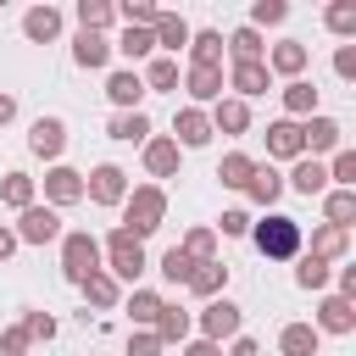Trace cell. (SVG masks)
Masks as SVG:
<instances>
[{
    "label": "cell",
    "instance_id": "6da1fadb",
    "mask_svg": "<svg viewBox=\"0 0 356 356\" xmlns=\"http://www.w3.org/2000/svg\"><path fill=\"white\" fill-rule=\"evenodd\" d=\"M250 239H256V250H261L267 261L300 256V222L284 217V211H267V222H250Z\"/></svg>",
    "mask_w": 356,
    "mask_h": 356
},
{
    "label": "cell",
    "instance_id": "7a4b0ae2",
    "mask_svg": "<svg viewBox=\"0 0 356 356\" xmlns=\"http://www.w3.org/2000/svg\"><path fill=\"white\" fill-rule=\"evenodd\" d=\"M161 217H167V195H161L156 184H139V189L122 200V234H134V239L156 234V228H161Z\"/></svg>",
    "mask_w": 356,
    "mask_h": 356
},
{
    "label": "cell",
    "instance_id": "3957f363",
    "mask_svg": "<svg viewBox=\"0 0 356 356\" xmlns=\"http://www.w3.org/2000/svg\"><path fill=\"white\" fill-rule=\"evenodd\" d=\"M89 273H100V239H95L89 228L61 234V278H67V284H83Z\"/></svg>",
    "mask_w": 356,
    "mask_h": 356
},
{
    "label": "cell",
    "instance_id": "277c9868",
    "mask_svg": "<svg viewBox=\"0 0 356 356\" xmlns=\"http://www.w3.org/2000/svg\"><path fill=\"white\" fill-rule=\"evenodd\" d=\"M106 261H111V278H122V284H134L150 261H145V245L134 239V234H122V228H111V239H106Z\"/></svg>",
    "mask_w": 356,
    "mask_h": 356
},
{
    "label": "cell",
    "instance_id": "5b68a950",
    "mask_svg": "<svg viewBox=\"0 0 356 356\" xmlns=\"http://www.w3.org/2000/svg\"><path fill=\"white\" fill-rule=\"evenodd\" d=\"M83 200H95V206H122V200H128V172H122L117 161H100V167L83 178Z\"/></svg>",
    "mask_w": 356,
    "mask_h": 356
},
{
    "label": "cell",
    "instance_id": "8992f818",
    "mask_svg": "<svg viewBox=\"0 0 356 356\" xmlns=\"http://www.w3.org/2000/svg\"><path fill=\"white\" fill-rule=\"evenodd\" d=\"M245 328V312L228 300V295H217V300H206V312H200V339H211V345H222V339H234Z\"/></svg>",
    "mask_w": 356,
    "mask_h": 356
},
{
    "label": "cell",
    "instance_id": "52a82bcc",
    "mask_svg": "<svg viewBox=\"0 0 356 356\" xmlns=\"http://www.w3.org/2000/svg\"><path fill=\"white\" fill-rule=\"evenodd\" d=\"M17 245H50V239H61V211H50V206H28L22 217H17Z\"/></svg>",
    "mask_w": 356,
    "mask_h": 356
},
{
    "label": "cell",
    "instance_id": "ba28073f",
    "mask_svg": "<svg viewBox=\"0 0 356 356\" xmlns=\"http://www.w3.org/2000/svg\"><path fill=\"white\" fill-rule=\"evenodd\" d=\"M172 145H184V150L211 145V117H206L200 106H184V111L172 117Z\"/></svg>",
    "mask_w": 356,
    "mask_h": 356
},
{
    "label": "cell",
    "instance_id": "9c48e42d",
    "mask_svg": "<svg viewBox=\"0 0 356 356\" xmlns=\"http://www.w3.org/2000/svg\"><path fill=\"white\" fill-rule=\"evenodd\" d=\"M28 150L44 156V161H56V156L67 150V122H61V117H33V128H28Z\"/></svg>",
    "mask_w": 356,
    "mask_h": 356
},
{
    "label": "cell",
    "instance_id": "30bf717a",
    "mask_svg": "<svg viewBox=\"0 0 356 356\" xmlns=\"http://www.w3.org/2000/svg\"><path fill=\"white\" fill-rule=\"evenodd\" d=\"M339 139H345V128H339L334 117H306V122H300V150H306L312 161H317L323 150H339Z\"/></svg>",
    "mask_w": 356,
    "mask_h": 356
},
{
    "label": "cell",
    "instance_id": "8fae6325",
    "mask_svg": "<svg viewBox=\"0 0 356 356\" xmlns=\"http://www.w3.org/2000/svg\"><path fill=\"white\" fill-rule=\"evenodd\" d=\"M44 200H50V211L78 206V200H83V172H72V167H50V172H44Z\"/></svg>",
    "mask_w": 356,
    "mask_h": 356
},
{
    "label": "cell",
    "instance_id": "7c38bea8",
    "mask_svg": "<svg viewBox=\"0 0 356 356\" xmlns=\"http://www.w3.org/2000/svg\"><path fill=\"white\" fill-rule=\"evenodd\" d=\"M222 83L239 89L234 100H250V95H267V89H273V72H267V61H234V72H228Z\"/></svg>",
    "mask_w": 356,
    "mask_h": 356
},
{
    "label": "cell",
    "instance_id": "4fadbf2b",
    "mask_svg": "<svg viewBox=\"0 0 356 356\" xmlns=\"http://www.w3.org/2000/svg\"><path fill=\"white\" fill-rule=\"evenodd\" d=\"M245 128H250V106H245V100H234V95H228V100H217V106H211V134L239 139Z\"/></svg>",
    "mask_w": 356,
    "mask_h": 356
},
{
    "label": "cell",
    "instance_id": "5bb4252c",
    "mask_svg": "<svg viewBox=\"0 0 356 356\" xmlns=\"http://www.w3.org/2000/svg\"><path fill=\"white\" fill-rule=\"evenodd\" d=\"M78 289H83V312H89V306H95V312H111V306L122 300V289H117V278H111L106 267H100V273H89Z\"/></svg>",
    "mask_w": 356,
    "mask_h": 356
},
{
    "label": "cell",
    "instance_id": "9a60e30c",
    "mask_svg": "<svg viewBox=\"0 0 356 356\" xmlns=\"http://www.w3.org/2000/svg\"><path fill=\"white\" fill-rule=\"evenodd\" d=\"M150 39H156L161 50H172V56H178V50L189 44V22H184L178 11H156V22H150Z\"/></svg>",
    "mask_w": 356,
    "mask_h": 356
},
{
    "label": "cell",
    "instance_id": "2e32d148",
    "mask_svg": "<svg viewBox=\"0 0 356 356\" xmlns=\"http://www.w3.org/2000/svg\"><path fill=\"white\" fill-rule=\"evenodd\" d=\"M350 328H356V306L339 300V295H328L317 306V334H350Z\"/></svg>",
    "mask_w": 356,
    "mask_h": 356
},
{
    "label": "cell",
    "instance_id": "e0dca14e",
    "mask_svg": "<svg viewBox=\"0 0 356 356\" xmlns=\"http://www.w3.org/2000/svg\"><path fill=\"white\" fill-rule=\"evenodd\" d=\"M72 61H78V67H89V72H95V67H106V61H111V39H106V33H83V28H78V39H72Z\"/></svg>",
    "mask_w": 356,
    "mask_h": 356
},
{
    "label": "cell",
    "instance_id": "ac0fdd59",
    "mask_svg": "<svg viewBox=\"0 0 356 356\" xmlns=\"http://www.w3.org/2000/svg\"><path fill=\"white\" fill-rule=\"evenodd\" d=\"M184 89H189V100H222V67H189L184 72Z\"/></svg>",
    "mask_w": 356,
    "mask_h": 356
},
{
    "label": "cell",
    "instance_id": "d6986e66",
    "mask_svg": "<svg viewBox=\"0 0 356 356\" xmlns=\"http://www.w3.org/2000/svg\"><path fill=\"white\" fill-rule=\"evenodd\" d=\"M245 195H250L256 206H273V200L284 195V172H278L273 161H267V167L256 161V172H250V184H245Z\"/></svg>",
    "mask_w": 356,
    "mask_h": 356
},
{
    "label": "cell",
    "instance_id": "ffe728a7",
    "mask_svg": "<svg viewBox=\"0 0 356 356\" xmlns=\"http://www.w3.org/2000/svg\"><path fill=\"white\" fill-rule=\"evenodd\" d=\"M22 33H28L33 44H50V39L61 33V11H56V6H33V11L22 17Z\"/></svg>",
    "mask_w": 356,
    "mask_h": 356
},
{
    "label": "cell",
    "instance_id": "44dd1931",
    "mask_svg": "<svg viewBox=\"0 0 356 356\" xmlns=\"http://www.w3.org/2000/svg\"><path fill=\"white\" fill-rule=\"evenodd\" d=\"M267 72L300 78V72H306V44H300V39H284V44H273V56H267Z\"/></svg>",
    "mask_w": 356,
    "mask_h": 356
},
{
    "label": "cell",
    "instance_id": "7402d4cb",
    "mask_svg": "<svg viewBox=\"0 0 356 356\" xmlns=\"http://www.w3.org/2000/svg\"><path fill=\"white\" fill-rule=\"evenodd\" d=\"M106 95H111V106H122V111H139V100H145V83H139V72H111V78H106Z\"/></svg>",
    "mask_w": 356,
    "mask_h": 356
},
{
    "label": "cell",
    "instance_id": "603a6c76",
    "mask_svg": "<svg viewBox=\"0 0 356 356\" xmlns=\"http://www.w3.org/2000/svg\"><path fill=\"white\" fill-rule=\"evenodd\" d=\"M267 156H306L300 150V122H289V117L267 122Z\"/></svg>",
    "mask_w": 356,
    "mask_h": 356
},
{
    "label": "cell",
    "instance_id": "cb8c5ba5",
    "mask_svg": "<svg viewBox=\"0 0 356 356\" xmlns=\"http://www.w3.org/2000/svg\"><path fill=\"white\" fill-rule=\"evenodd\" d=\"M289 189H295V195H323V189H328V167L312 161V156H300L295 172H289Z\"/></svg>",
    "mask_w": 356,
    "mask_h": 356
},
{
    "label": "cell",
    "instance_id": "d4e9b609",
    "mask_svg": "<svg viewBox=\"0 0 356 356\" xmlns=\"http://www.w3.org/2000/svg\"><path fill=\"white\" fill-rule=\"evenodd\" d=\"M189 289H195L200 300H217V295L228 289V267H222V261H200V267L189 273Z\"/></svg>",
    "mask_w": 356,
    "mask_h": 356
},
{
    "label": "cell",
    "instance_id": "484cf974",
    "mask_svg": "<svg viewBox=\"0 0 356 356\" xmlns=\"http://www.w3.org/2000/svg\"><path fill=\"white\" fill-rule=\"evenodd\" d=\"M189 61H195V67H222V33H217V28L189 33Z\"/></svg>",
    "mask_w": 356,
    "mask_h": 356
},
{
    "label": "cell",
    "instance_id": "4316f807",
    "mask_svg": "<svg viewBox=\"0 0 356 356\" xmlns=\"http://www.w3.org/2000/svg\"><path fill=\"white\" fill-rule=\"evenodd\" d=\"M284 111H289V122H295V117H312V111H317V83L289 78V83H284Z\"/></svg>",
    "mask_w": 356,
    "mask_h": 356
},
{
    "label": "cell",
    "instance_id": "83f0119b",
    "mask_svg": "<svg viewBox=\"0 0 356 356\" xmlns=\"http://www.w3.org/2000/svg\"><path fill=\"white\" fill-rule=\"evenodd\" d=\"M106 134L122 139V145H145V139H150V117H145V111H117Z\"/></svg>",
    "mask_w": 356,
    "mask_h": 356
},
{
    "label": "cell",
    "instance_id": "f1b7e54d",
    "mask_svg": "<svg viewBox=\"0 0 356 356\" xmlns=\"http://www.w3.org/2000/svg\"><path fill=\"white\" fill-rule=\"evenodd\" d=\"M145 167H150L156 178H172V172H178V145L150 134V139H145Z\"/></svg>",
    "mask_w": 356,
    "mask_h": 356
},
{
    "label": "cell",
    "instance_id": "f546056e",
    "mask_svg": "<svg viewBox=\"0 0 356 356\" xmlns=\"http://www.w3.org/2000/svg\"><path fill=\"white\" fill-rule=\"evenodd\" d=\"M161 306H167V300H161L156 289H134V295L122 300V312H128V317H134L139 328H156V317H161Z\"/></svg>",
    "mask_w": 356,
    "mask_h": 356
},
{
    "label": "cell",
    "instance_id": "4dcf8cb0",
    "mask_svg": "<svg viewBox=\"0 0 356 356\" xmlns=\"http://www.w3.org/2000/svg\"><path fill=\"white\" fill-rule=\"evenodd\" d=\"M161 345H184L189 339V312L184 306H161V317H156V328H150Z\"/></svg>",
    "mask_w": 356,
    "mask_h": 356
},
{
    "label": "cell",
    "instance_id": "1f68e13d",
    "mask_svg": "<svg viewBox=\"0 0 356 356\" xmlns=\"http://www.w3.org/2000/svg\"><path fill=\"white\" fill-rule=\"evenodd\" d=\"M278 350H284V356H317V328H312V323H284Z\"/></svg>",
    "mask_w": 356,
    "mask_h": 356
},
{
    "label": "cell",
    "instance_id": "d6a6232c",
    "mask_svg": "<svg viewBox=\"0 0 356 356\" xmlns=\"http://www.w3.org/2000/svg\"><path fill=\"white\" fill-rule=\"evenodd\" d=\"M250 172H256V161H250L245 150H228V156L217 161V178H222V189H245V184H250Z\"/></svg>",
    "mask_w": 356,
    "mask_h": 356
},
{
    "label": "cell",
    "instance_id": "836d02e7",
    "mask_svg": "<svg viewBox=\"0 0 356 356\" xmlns=\"http://www.w3.org/2000/svg\"><path fill=\"white\" fill-rule=\"evenodd\" d=\"M78 22H83V33H106L117 22V6L111 0H78Z\"/></svg>",
    "mask_w": 356,
    "mask_h": 356
},
{
    "label": "cell",
    "instance_id": "e575fe53",
    "mask_svg": "<svg viewBox=\"0 0 356 356\" xmlns=\"http://www.w3.org/2000/svg\"><path fill=\"white\" fill-rule=\"evenodd\" d=\"M222 50H228L234 61H261V33L245 22V28H234V33L222 39Z\"/></svg>",
    "mask_w": 356,
    "mask_h": 356
},
{
    "label": "cell",
    "instance_id": "d590c367",
    "mask_svg": "<svg viewBox=\"0 0 356 356\" xmlns=\"http://www.w3.org/2000/svg\"><path fill=\"white\" fill-rule=\"evenodd\" d=\"M111 50H122V56H128V61H145V56H150V50H156V39H150V28H122V33H117V44H111Z\"/></svg>",
    "mask_w": 356,
    "mask_h": 356
},
{
    "label": "cell",
    "instance_id": "8d00e7d4",
    "mask_svg": "<svg viewBox=\"0 0 356 356\" xmlns=\"http://www.w3.org/2000/svg\"><path fill=\"white\" fill-rule=\"evenodd\" d=\"M0 200H6V206H17V211H28V206H33V178H28V172H6Z\"/></svg>",
    "mask_w": 356,
    "mask_h": 356
},
{
    "label": "cell",
    "instance_id": "74e56055",
    "mask_svg": "<svg viewBox=\"0 0 356 356\" xmlns=\"http://www.w3.org/2000/svg\"><path fill=\"white\" fill-rule=\"evenodd\" d=\"M323 211H328V228H350V217H356V189H334V195L323 200Z\"/></svg>",
    "mask_w": 356,
    "mask_h": 356
},
{
    "label": "cell",
    "instance_id": "f35d334b",
    "mask_svg": "<svg viewBox=\"0 0 356 356\" xmlns=\"http://www.w3.org/2000/svg\"><path fill=\"white\" fill-rule=\"evenodd\" d=\"M178 250H184L189 261H217V234H211V228H189Z\"/></svg>",
    "mask_w": 356,
    "mask_h": 356
},
{
    "label": "cell",
    "instance_id": "ab89813d",
    "mask_svg": "<svg viewBox=\"0 0 356 356\" xmlns=\"http://www.w3.org/2000/svg\"><path fill=\"white\" fill-rule=\"evenodd\" d=\"M306 256H317V261H334V256H345V228H328V222H323V228L312 234V250H306Z\"/></svg>",
    "mask_w": 356,
    "mask_h": 356
},
{
    "label": "cell",
    "instance_id": "60d3db41",
    "mask_svg": "<svg viewBox=\"0 0 356 356\" xmlns=\"http://www.w3.org/2000/svg\"><path fill=\"white\" fill-rule=\"evenodd\" d=\"M139 83H145V89H178V61H172V56H156Z\"/></svg>",
    "mask_w": 356,
    "mask_h": 356
},
{
    "label": "cell",
    "instance_id": "b9f144b4",
    "mask_svg": "<svg viewBox=\"0 0 356 356\" xmlns=\"http://www.w3.org/2000/svg\"><path fill=\"white\" fill-rule=\"evenodd\" d=\"M195 267H200V261H189L178 245H172V250H161V278H167V284H189V273H195Z\"/></svg>",
    "mask_w": 356,
    "mask_h": 356
},
{
    "label": "cell",
    "instance_id": "7bdbcfd3",
    "mask_svg": "<svg viewBox=\"0 0 356 356\" xmlns=\"http://www.w3.org/2000/svg\"><path fill=\"white\" fill-rule=\"evenodd\" d=\"M284 17H289L284 0H256V6H250V28H278Z\"/></svg>",
    "mask_w": 356,
    "mask_h": 356
},
{
    "label": "cell",
    "instance_id": "ee69618b",
    "mask_svg": "<svg viewBox=\"0 0 356 356\" xmlns=\"http://www.w3.org/2000/svg\"><path fill=\"white\" fill-rule=\"evenodd\" d=\"M295 284H300V289H323V284H328V261H317V256H300V267H295Z\"/></svg>",
    "mask_w": 356,
    "mask_h": 356
},
{
    "label": "cell",
    "instance_id": "f6af8a7d",
    "mask_svg": "<svg viewBox=\"0 0 356 356\" xmlns=\"http://www.w3.org/2000/svg\"><path fill=\"white\" fill-rule=\"evenodd\" d=\"M117 17H122L128 28H150V22H156V6H150V0H122Z\"/></svg>",
    "mask_w": 356,
    "mask_h": 356
},
{
    "label": "cell",
    "instance_id": "bcb514c9",
    "mask_svg": "<svg viewBox=\"0 0 356 356\" xmlns=\"http://www.w3.org/2000/svg\"><path fill=\"white\" fill-rule=\"evenodd\" d=\"M328 178H334L339 189H356V150H334V167H328Z\"/></svg>",
    "mask_w": 356,
    "mask_h": 356
},
{
    "label": "cell",
    "instance_id": "7dc6e473",
    "mask_svg": "<svg viewBox=\"0 0 356 356\" xmlns=\"http://www.w3.org/2000/svg\"><path fill=\"white\" fill-rule=\"evenodd\" d=\"M211 234H228V239H245V234H250V211H239V206H234V211H222Z\"/></svg>",
    "mask_w": 356,
    "mask_h": 356
},
{
    "label": "cell",
    "instance_id": "c3c4849f",
    "mask_svg": "<svg viewBox=\"0 0 356 356\" xmlns=\"http://www.w3.org/2000/svg\"><path fill=\"white\" fill-rule=\"evenodd\" d=\"M22 328H28V339H56V317L50 312H22Z\"/></svg>",
    "mask_w": 356,
    "mask_h": 356
},
{
    "label": "cell",
    "instance_id": "681fc988",
    "mask_svg": "<svg viewBox=\"0 0 356 356\" xmlns=\"http://www.w3.org/2000/svg\"><path fill=\"white\" fill-rule=\"evenodd\" d=\"M328 28H334V33H356V6H350V0L328 6Z\"/></svg>",
    "mask_w": 356,
    "mask_h": 356
},
{
    "label": "cell",
    "instance_id": "f907efd6",
    "mask_svg": "<svg viewBox=\"0 0 356 356\" xmlns=\"http://www.w3.org/2000/svg\"><path fill=\"white\" fill-rule=\"evenodd\" d=\"M167 345L150 334V328H139V334H128V356H161Z\"/></svg>",
    "mask_w": 356,
    "mask_h": 356
},
{
    "label": "cell",
    "instance_id": "816d5d0a",
    "mask_svg": "<svg viewBox=\"0 0 356 356\" xmlns=\"http://www.w3.org/2000/svg\"><path fill=\"white\" fill-rule=\"evenodd\" d=\"M28 345H33V339H28V328H22V323L0 334V350H6V356H28Z\"/></svg>",
    "mask_w": 356,
    "mask_h": 356
},
{
    "label": "cell",
    "instance_id": "f5cc1de1",
    "mask_svg": "<svg viewBox=\"0 0 356 356\" xmlns=\"http://www.w3.org/2000/svg\"><path fill=\"white\" fill-rule=\"evenodd\" d=\"M334 72H339V78H356V44H345V50L334 56Z\"/></svg>",
    "mask_w": 356,
    "mask_h": 356
},
{
    "label": "cell",
    "instance_id": "db71d44e",
    "mask_svg": "<svg viewBox=\"0 0 356 356\" xmlns=\"http://www.w3.org/2000/svg\"><path fill=\"white\" fill-rule=\"evenodd\" d=\"M339 300H356V267H339Z\"/></svg>",
    "mask_w": 356,
    "mask_h": 356
},
{
    "label": "cell",
    "instance_id": "11a10c76",
    "mask_svg": "<svg viewBox=\"0 0 356 356\" xmlns=\"http://www.w3.org/2000/svg\"><path fill=\"white\" fill-rule=\"evenodd\" d=\"M184 356H222V345H211V339H189Z\"/></svg>",
    "mask_w": 356,
    "mask_h": 356
},
{
    "label": "cell",
    "instance_id": "9f6ffc18",
    "mask_svg": "<svg viewBox=\"0 0 356 356\" xmlns=\"http://www.w3.org/2000/svg\"><path fill=\"white\" fill-rule=\"evenodd\" d=\"M228 356H261V350H256V339H245V334H234V345H228Z\"/></svg>",
    "mask_w": 356,
    "mask_h": 356
},
{
    "label": "cell",
    "instance_id": "6f0895ef",
    "mask_svg": "<svg viewBox=\"0 0 356 356\" xmlns=\"http://www.w3.org/2000/svg\"><path fill=\"white\" fill-rule=\"evenodd\" d=\"M11 250H17V234H11V228H6V222H0V261H6V256H11Z\"/></svg>",
    "mask_w": 356,
    "mask_h": 356
},
{
    "label": "cell",
    "instance_id": "680465c9",
    "mask_svg": "<svg viewBox=\"0 0 356 356\" xmlns=\"http://www.w3.org/2000/svg\"><path fill=\"white\" fill-rule=\"evenodd\" d=\"M11 117H17V95H0V128H6Z\"/></svg>",
    "mask_w": 356,
    "mask_h": 356
}]
</instances>
